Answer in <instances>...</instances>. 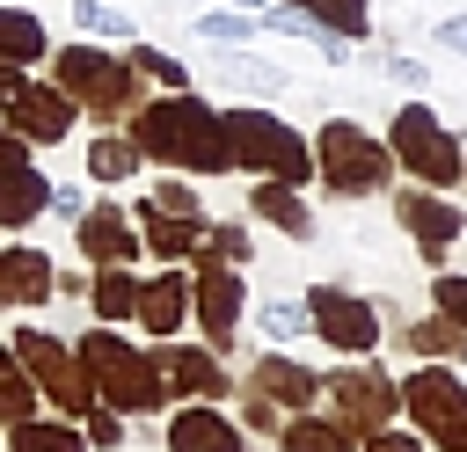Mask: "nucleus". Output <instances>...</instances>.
Wrapping results in <instances>:
<instances>
[{"instance_id": "nucleus-29", "label": "nucleus", "mask_w": 467, "mask_h": 452, "mask_svg": "<svg viewBox=\"0 0 467 452\" xmlns=\"http://www.w3.org/2000/svg\"><path fill=\"white\" fill-rule=\"evenodd\" d=\"M7 452H88V430L73 416H29L7 430Z\"/></svg>"}, {"instance_id": "nucleus-36", "label": "nucleus", "mask_w": 467, "mask_h": 452, "mask_svg": "<svg viewBox=\"0 0 467 452\" xmlns=\"http://www.w3.org/2000/svg\"><path fill=\"white\" fill-rule=\"evenodd\" d=\"M197 262H234V270H248V262H255V233H248L241 219H212Z\"/></svg>"}, {"instance_id": "nucleus-22", "label": "nucleus", "mask_w": 467, "mask_h": 452, "mask_svg": "<svg viewBox=\"0 0 467 452\" xmlns=\"http://www.w3.org/2000/svg\"><path fill=\"white\" fill-rule=\"evenodd\" d=\"M131 219H139V241H146L153 262H197L204 226H212V219H168V211H153V204H131Z\"/></svg>"}, {"instance_id": "nucleus-12", "label": "nucleus", "mask_w": 467, "mask_h": 452, "mask_svg": "<svg viewBox=\"0 0 467 452\" xmlns=\"http://www.w3.org/2000/svg\"><path fill=\"white\" fill-rule=\"evenodd\" d=\"M394 226H401V233L416 241V255H423V262L438 270V262H445V248H452V241L467 233V211H460V204H452L445 190L401 182V190H394Z\"/></svg>"}, {"instance_id": "nucleus-6", "label": "nucleus", "mask_w": 467, "mask_h": 452, "mask_svg": "<svg viewBox=\"0 0 467 452\" xmlns=\"http://www.w3.org/2000/svg\"><path fill=\"white\" fill-rule=\"evenodd\" d=\"M314 182L328 197H379L394 182V146L387 131H365L358 117H328L314 131Z\"/></svg>"}, {"instance_id": "nucleus-38", "label": "nucleus", "mask_w": 467, "mask_h": 452, "mask_svg": "<svg viewBox=\"0 0 467 452\" xmlns=\"http://www.w3.org/2000/svg\"><path fill=\"white\" fill-rule=\"evenodd\" d=\"M234 423H241V430H270V437H277V430H285V408H277V401H263L255 386H234Z\"/></svg>"}, {"instance_id": "nucleus-11", "label": "nucleus", "mask_w": 467, "mask_h": 452, "mask_svg": "<svg viewBox=\"0 0 467 452\" xmlns=\"http://www.w3.org/2000/svg\"><path fill=\"white\" fill-rule=\"evenodd\" d=\"M190 321L226 357L234 335H241V321H248V277L234 262H190Z\"/></svg>"}, {"instance_id": "nucleus-18", "label": "nucleus", "mask_w": 467, "mask_h": 452, "mask_svg": "<svg viewBox=\"0 0 467 452\" xmlns=\"http://www.w3.org/2000/svg\"><path fill=\"white\" fill-rule=\"evenodd\" d=\"M73 241H80V255H88L95 270H102V262H139V255H146L139 219L117 211V197H109V204H88V211L73 219Z\"/></svg>"}, {"instance_id": "nucleus-48", "label": "nucleus", "mask_w": 467, "mask_h": 452, "mask_svg": "<svg viewBox=\"0 0 467 452\" xmlns=\"http://www.w3.org/2000/svg\"><path fill=\"white\" fill-rule=\"evenodd\" d=\"M29 7H36V0H29Z\"/></svg>"}, {"instance_id": "nucleus-26", "label": "nucleus", "mask_w": 467, "mask_h": 452, "mask_svg": "<svg viewBox=\"0 0 467 452\" xmlns=\"http://www.w3.org/2000/svg\"><path fill=\"white\" fill-rule=\"evenodd\" d=\"M139 168H146V153H139V139H131L124 124H102V131L88 139V182H117V190H124Z\"/></svg>"}, {"instance_id": "nucleus-32", "label": "nucleus", "mask_w": 467, "mask_h": 452, "mask_svg": "<svg viewBox=\"0 0 467 452\" xmlns=\"http://www.w3.org/2000/svg\"><path fill=\"white\" fill-rule=\"evenodd\" d=\"M190 36H204L212 51H248V36H263V22L219 0V7H204V15H190Z\"/></svg>"}, {"instance_id": "nucleus-16", "label": "nucleus", "mask_w": 467, "mask_h": 452, "mask_svg": "<svg viewBox=\"0 0 467 452\" xmlns=\"http://www.w3.org/2000/svg\"><path fill=\"white\" fill-rule=\"evenodd\" d=\"M51 299H58V262H51L44 248H29V241H7V248H0V306L36 313V306H51Z\"/></svg>"}, {"instance_id": "nucleus-3", "label": "nucleus", "mask_w": 467, "mask_h": 452, "mask_svg": "<svg viewBox=\"0 0 467 452\" xmlns=\"http://www.w3.org/2000/svg\"><path fill=\"white\" fill-rule=\"evenodd\" d=\"M73 350H80V365H88V379H95V401H102V408H117V416H153V408H168V386H161L153 350L124 343L109 321H95Z\"/></svg>"}, {"instance_id": "nucleus-33", "label": "nucleus", "mask_w": 467, "mask_h": 452, "mask_svg": "<svg viewBox=\"0 0 467 452\" xmlns=\"http://www.w3.org/2000/svg\"><path fill=\"white\" fill-rule=\"evenodd\" d=\"M124 58L146 73V87H161V95H182V87H197V73H190V58H175V51H161V44H124Z\"/></svg>"}, {"instance_id": "nucleus-21", "label": "nucleus", "mask_w": 467, "mask_h": 452, "mask_svg": "<svg viewBox=\"0 0 467 452\" xmlns=\"http://www.w3.org/2000/svg\"><path fill=\"white\" fill-rule=\"evenodd\" d=\"M248 211H255L263 226H277L285 241H314V233H321V219H314L306 190H299V182H277V175H255V190H248Z\"/></svg>"}, {"instance_id": "nucleus-9", "label": "nucleus", "mask_w": 467, "mask_h": 452, "mask_svg": "<svg viewBox=\"0 0 467 452\" xmlns=\"http://www.w3.org/2000/svg\"><path fill=\"white\" fill-rule=\"evenodd\" d=\"M321 401H328L336 423H350L358 437H372V430H387L401 416V379L379 372L372 357H343L336 372H321Z\"/></svg>"}, {"instance_id": "nucleus-10", "label": "nucleus", "mask_w": 467, "mask_h": 452, "mask_svg": "<svg viewBox=\"0 0 467 452\" xmlns=\"http://www.w3.org/2000/svg\"><path fill=\"white\" fill-rule=\"evenodd\" d=\"M306 313H314V335L336 350V357H372L387 343V321H379V299L350 292V284H314L306 292Z\"/></svg>"}, {"instance_id": "nucleus-47", "label": "nucleus", "mask_w": 467, "mask_h": 452, "mask_svg": "<svg viewBox=\"0 0 467 452\" xmlns=\"http://www.w3.org/2000/svg\"><path fill=\"white\" fill-rule=\"evenodd\" d=\"M226 7H241V15H263V7H270V0H226Z\"/></svg>"}, {"instance_id": "nucleus-14", "label": "nucleus", "mask_w": 467, "mask_h": 452, "mask_svg": "<svg viewBox=\"0 0 467 452\" xmlns=\"http://www.w3.org/2000/svg\"><path fill=\"white\" fill-rule=\"evenodd\" d=\"M0 117H7V131H22L29 146H58V139H73L80 102H73L58 80H22V95H15Z\"/></svg>"}, {"instance_id": "nucleus-42", "label": "nucleus", "mask_w": 467, "mask_h": 452, "mask_svg": "<svg viewBox=\"0 0 467 452\" xmlns=\"http://www.w3.org/2000/svg\"><path fill=\"white\" fill-rule=\"evenodd\" d=\"M358 452H423V437H416V430H394V423H387V430L358 437Z\"/></svg>"}, {"instance_id": "nucleus-5", "label": "nucleus", "mask_w": 467, "mask_h": 452, "mask_svg": "<svg viewBox=\"0 0 467 452\" xmlns=\"http://www.w3.org/2000/svg\"><path fill=\"white\" fill-rule=\"evenodd\" d=\"M387 146H394V168H401L409 182H423V190H460V182H467V146H460V131H452L423 95L394 102Z\"/></svg>"}, {"instance_id": "nucleus-27", "label": "nucleus", "mask_w": 467, "mask_h": 452, "mask_svg": "<svg viewBox=\"0 0 467 452\" xmlns=\"http://www.w3.org/2000/svg\"><path fill=\"white\" fill-rule=\"evenodd\" d=\"M88 306H95V321L124 328V321L139 313V270H131V262H102V270L88 277Z\"/></svg>"}, {"instance_id": "nucleus-7", "label": "nucleus", "mask_w": 467, "mask_h": 452, "mask_svg": "<svg viewBox=\"0 0 467 452\" xmlns=\"http://www.w3.org/2000/svg\"><path fill=\"white\" fill-rule=\"evenodd\" d=\"M401 416L423 445L467 452V379H460V365H409L401 372Z\"/></svg>"}, {"instance_id": "nucleus-43", "label": "nucleus", "mask_w": 467, "mask_h": 452, "mask_svg": "<svg viewBox=\"0 0 467 452\" xmlns=\"http://www.w3.org/2000/svg\"><path fill=\"white\" fill-rule=\"evenodd\" d=\"M51 211H58V219H80V211H88V190H80V182H51Z\"/></svg>"}, {"instance_id": "nucleus-39", "label": "nucleus", "mask_w": 467, "mask_h": 452, "mask_svg": "<svg viewBox=\"0 0 467 452\" xmlns=\"http://www.w3.org/2000/svg\"><path fill=\"white\" fill-rule=\"evenodd\" d=\"M431 306H438L452 328H467V277H460V270H438V277H431Z\"/></svg>"}, {"instance_id": "nucleus-4", "label": "nucleus", "mask_w": 467, "mask_h": 452, "mask_svg": "<svg viewBox=\"0 0 467 452\" xmlns=\"http://www.w3.org/2000/svg\"><path fill=\"white\" fill-rule=\"evenodd\" d=\"M226 146H234V168H248V175H277V182H299V190L314 182V139L292 117H277L270 102H234Z\"/></svg>"}, {"instance_id": "nucleus-34", "label": "nucleus", "mask_w": 467, "mask_h": 452, "mask_svg": "<svg viewBox=\"0 0 467 452\" xmlns=\"http://www.w3.org/2000/svg\"><path fill=\"white\" fill-rule=\"evenodd\" d=\"M66 15H73V29H88V36H95V44H109V51L139 44V22H131V15H117L109 0H66Z\"/></svg>"}, {"instance_id": "nucleus-40", "label": "nucleus", "mask_w": 467, "mask_h": 452, "mask_svg": "<svg viewBox=\"0 0 467 452\" xmlns=\"http://www.w3.org/2000/svg\"><path fill=\"white\" fill-rule=\"evenodd\" d=\"M379 73H387L394 87H409V95H431V66L409 58V51H379Z\"/></svg>"}, {"instance_id": "nucleus-17", "label": "nucleus", "mask_w": 467, "mask_h": 452, "mask_svg": "<svg viewBox=\"0 0 467 452\" xmlns=\"http://www.w3.org/2000/svg\"><path fill=\"white\" fill-rule=\"evenodd\" d=\"M204 80H212L219 95H241V102H285V95H299L292 73H285L277 58H255V51H219V58L204 66Z\"/></svg>"}, {"instance_id": "nucleus-45", "label": "nucleus", "mask_w": 467, "mask_h": 452, "mask_svg": "<svg viewBox=\"0 0 467 452\" xmlns=\"http://www.w3.org/2000/svg\"><path fill=\"white\" fill-rule=\"evenodd\" d=\"M15 160H29V139L7 131V117H0V168H15Z\"/></svg>"}, {"instance_id": "nucleus-31", "label": "nucleus", "mask_w": 467, "mask_h": 452, "mask_svg": "<svg viewBox=\"0 0 467 452\" xmlns=\"http://www.w3.org/2000/svg\"><path fill=\"white\" fill-rule=\"evenodd\" d=\"M255 328L277 343V350H292L299 335H314V313H306V292H270L263 306H255Z\"/></svg>"}, {"instance_id": "nucleus-23", "label": "nucleus", "mask_w": 467, "mask_h": 452, "mask_svg": "<svg viewBox=\"0 0 467 452\" xmlns=\"http://www.w3.org/2000/svg\"><path fill=\"white\" fill-rule=\"evenodd\" d=\"M44 211H51V175H44L36 160L0 168V226H7V233H22V226H36Z\"/></svg>"}, {"instance_id": "nucleus-19", "label": "nucleus", "mask_w": 467, "mask_h": 452, "mask_svg": "<svg viewBox=\"0 0 467 452\" xmlns=\"http://www.w3.org/2000/svg\"><path fill=\"white\" fill-rule=\"evenodd\" d=\"M153 343H168V335H182L190 328V270L182 262H161L153 277H139V313H131Z\"/></svg>"}, {"instance_id": "nucleus-30", "label": "nucleus", "mask_w": 467, "mask_h": 452, "mask_svg": "<svg viewBox=\"0 0 467 452\" xmlns=\"http://www.w3.org/2000/svg\"><path fill=\"white\" fill-rule=\"evenodd\" d=\"M44 408V394H36V379H29V365L15 357V343H0V430H15V423H29Z\"/></svg>"}, {"instance_id": "nucleus-35", "label": "nucleus", "mask_w": 467, "mask_h": 452, "mask_svg": "<svg viewBox=\"0 0 467 452\" xmlns=\"http://www.w3.org/2000/svg\"><path fill=\"white\" fill-rule=\"evenodd\" d=\"M139 204H153V211H168V219H212V211H204V197H197V182H190L182 168H161V175H153V190H146Z\"/></svg>"}, {"instance_id": "nucleus-44", "label": "nucleus", "mask_w": 467, "mask_h": 452, "mask_svg": "<svg viewBox=\"0 0 467 452\" xmlns=\"http://www.w3.org/2000/svg\"><path fill=\"white\" fill-rule=\"evenodd\" d=\"M431 36H438L445 51H460V58H467V7H452V15H445V22L431 29Z\"/></svg>"}, {"instance_id": "nucleus-1", "label": "nucleus", "mask_w": 467, "mask_h": 452, "mask_svg": "<svg viewBox=\"0 0 467 452\" xmlns=\"http://www.w3.org/2000/svg\"><path fill=\"white\" fill-rule=\"evenodd\" d=\"M139 139V153L153 168H182V175H234V146H226V109L197 87L182 95H146L124 124Z\"/></svg>"}, {"instance_id": "nucleus-28", "label": "nucleus", "mask_w": 467, "mask_h": 452, "mask_svg": "<svg viewBox=\"0 0 467 452\" xmlns=\"http://www.w3.org/2000/svg\"><path fill=\"white\" fill-rule=\"evenodd\" d=\"M277 452H358V430H350V423H336V416L299 408V416H285Z\"/></svg>"}, {"instance_id": "nucleus-25", "label": "nucleus", "mask_w": 467, "mask_h": 452, "mask_svg": "<svg viewBox=\"0 0 467 452\" xmlns=\"http://www.w3.org/2000/svg\"><path fill=\"white\" fill-rule=\"evenodd\" d=\"M0 58L7 66H44L51 58V29L29 0H0Z\"/></svg>"}, {"instance_id": "nucleus-2", "label": "nucleus", "mask_w": 467, "mask_h": 452, "mask_svg": "<svg viewBox=\"0 0 467 452\" xmlns=\"http://www.w3.org/2000/svg\"><path fill=\"white\" fill-rule=\"evenodd\" d=\"M44 80H58V87L80 102V117H95V131H102V124H131V109L146 102V73H139L124 51L95 44V36H66V44H51Z\"/></svg>"}, {"instance_id": "nucleus-46", "label": "nucleus", "mask_w": 467, "mask_h": 452, "mask_svg": "<svg viewBox=\"0 0 467 452\" xmlns=\"http://www.w3.org/2000/svg\"><path fill=\"white\" fill-rule=\"evenodd\" d=\"M22 80H29V66H7V58H0V109L22 95Z\"/></svg>"}, {"instance_id": "nucleus-20", "label": "nucleus", "mask_w": 467, "mask_h": 452, "mask_svg": "<svg viewBox=\"0 0 467 452\" xmlns=\"http://www.w3.org/2000/svg\"><path fill=\"white\" fill-rule=\"evenodd\" d=\"M241 386H255V394H263V401H277L285 416H299V408H314V401H321V372H314V365H299V357H292V350H277V343L248 365V379H241Z\"/></svg>"}, {"instance_id": "nucleus-37", "label": "nucleus", "mask_w": 467, "mask_h": 452, "mask_svg": "<svg viewBox=\"0 0 467 452\" xmlns=\"http://www.w3.org/2000/svg\"><path fill=\"white\" fill-rule=\"evenodd\" d=\"M285 7H299V15H314V22H328V29H343L350 44L372 36V0H285Z\"/></svg>"}, {"instance_id": "nucleus-49", "label": "nucleus", "mask_w": 467, "mask_h": 452, "mask_svg": "<svg viewBox=\"0 0 467 452\" xmlns=\"http://www.w3.org/2000/svg\"><path fill=\"white\" fill-rule=\"evenodd\" d=\"M0 452H7V445H0Z\"/></svg>"}, {"instance_id": "nucleus-24", "label": "nucleus", "mask_w": 467, "mask_h": 452, "mask_svg": "<svg viewBox=\"0 0 467 452\" xmlns=\"http://www.w3.org/2000/svg\"><path fill=\"white\" fill-rule=\"evenodd\" d=\"M394 343L416 357V365H467V328H452L438 306L423 321H394Z\"/></svg>"}, {"instance_id": "nucleus-41", "label": "nucleus", "mask_w": 467, "mask_h": 452, "mask_svg": "<svg viewBox=\"0 0 467 452\" xmlns=\"http://www.w3.org/2000/svg\"><path fill=\"white\" fill-rule=\"evenodd\" d=\"M124 423H131V416H117V408H88V416H80L88 452H117V445H124Z\"/></svg>"}, {"instance_id": "nucleus-13", "label": "nucleus", "mask_w": 467, "mask_h": 452, "mask_svg": "<svg viewBox=\"0 0 467 452\" xmlns=\"http://www.w3.org/2000/svg\"><path fill=\"white\" fill-rule=\"evenodd\" d=\"M153 365H161L168 401H226V394H234V372H226V357H219L212 343L168 335V343H153Z\"/></svg>"}, {"instance_id": "nucleus-15", "label": "nucleus", "mask_w": 467, "mask_h": 452, "mask_svg": "<svg viewBox=\"0 0 467 452\" xmlns=\"http://www.w3.org/2000/svg\"><path fill=\"white\" fill-rule=\"evenodd\" d=\"M161 445H168V452H248V430H241L234 408H219V401H175Z\"/></svg>"}, {"instance_id": "nucleus-8", "label": "nucleus", "mask_w": 467, "mask_h": 452, "mask_svg": "<svg viewBox=\"0 0 467 452\" xmlns=\"http://www.w3.org/2000/svg\"><path fill=\"white\" fill-rule=\"evenodd\" d=\"M15 343V357L29 365V379H36V394L51 401V416H88V408H102L95 401V379H88V365H80V350L66 343V335H51V328H15L7 335Z\"/></svg>"}]
</instances>
